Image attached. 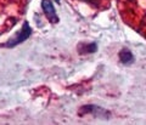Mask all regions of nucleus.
<instances>
[{
    "mask_svg": "<svg viewBox=\"0 0 146 125\" xmlns=\"http://www.w3.org/2000/svg\"><path fill=\"white\" fill-rule=\"evenodd\" d=\"M54 1L56 3V4H58V5H60V4H61V0H54Z\"/></svg>",
    "mask_w": 146,
    "mask_h": 125,
    "instance_id": "obj_7",
    "label": "nucleus"
},
{
    "mask_svg": "<svg viewBox=\"0 0 146 125\" xmlns=\"http://www.w3.org/2000/svg\"><path fill=\"white\" fill-rule=\"evenodd\" d=\"M118 58H119V62L123 64V66H131V64L135 63L134 54L128 48H123L119 50V52H118Z\"/></svg>",
    "mask_w": 146,
    "mask_h": 125,
    "instance_id": "obj_5",
    "label": "nucleus"
},
{
    "mask_svg": "<svg viewBox=\"0 0 146 125\" xmlns=\"http://www.w3.org/2000/svg\"><path fill=\"white\" fill-rule=\"evenodd\" d=\"M40 6H42V10L44 12V15L48 18V21L50 23L56 24V23L60 22V17L57 16V12H56V9H55V6H54L52 0H42Z\"/></svg>",
    "mask_w": 146,
    "mask_h": 125,
    "instance_id": "obj_3",
    "label": "nucleus"
},
{
    "mask_svg": "<svg viewBox=\"0 0 146 125\" xmlns=\"http://www.w3.org/2000/svg\"><path fill=\"white\" fill-rule=\"evenodd\" d=\"M99 44L96 41H80L77 44V52L79 56H86L98 52Z\"/></svg>",
    "mask_w": 146,
    "mask_h": 125,
    "instance_id": "obj_4",
    "label": "nucleus"
},
{
    "mask_svg": "<svg viewBox=\"0 0 146 125\" xmlns=\"http://www.w3.org/2000/svg\"><path fill=\"white\" fill-rule=\"evenodd\" d=\"M32 34H33V29H32L29 22L25 21L21 27V29L16 32L15 35L9 38V40H6L5 43L1 44L0 46H1V48H6V49H13V48H16V46L21 45L22 43H25L26 40H28L32 36Z\"/></svg>",
    "mask_w": 146,
    "mask_h": 125,
    "instance_id": "obj_1",
    "label": "nucleus"
},
{
    "mask_svg": "<svg viewBox=\"0 0 146 125\" xmlns=\"http://www.w3.org/2000/svg\"><path fill=\"white\" fill-rule=\"evenodd\" d=\"M78 1L88 4V5H90L91 7H94V9H101L102 3L105 1V0H78Z\"/></svg>",
    "mask_w": 146,
    "mask_h": 125,
    "instance_id": "obj_6",
    "label": "nucleus"
},
{
    "mask_svg": "<svg viewBox=\"0 0 146 125\" xmlns=\"http://www.w3.org/2000/svg\"><path fill=\"white\" fill-rule=\"evenodd\" d=\"M78 115L79 117H84V115H93V117L98 118V119H110L112 115V112L108 110L104 107H100L98 104L94 103H88V104H83L82 107L78 109Z\"/></svg>",
    "mask_w": 146,
    "mask_h": 125,
    "instance_id": "obj_2",
    "label": "nucleus"
}]
</instances>
